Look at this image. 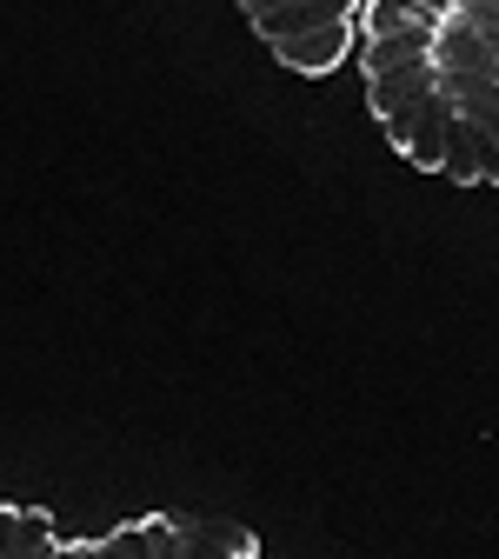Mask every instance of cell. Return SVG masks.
Segmentation results:
<instances>
[{"label":"cell","mask_w":499,"mask_h":559,"mask_svg":"<svg viewBox=\"0 0 499 559\" xmlns=\"http://www.w3.org/2000/svg\"><path fill=\"white\" fill-rule=\"evenodd\" d=\"M426 94H440V60H433V53H419V60H400V67H380V74H367V100H373V114H380V133H387V140L413 120V107H419Z\"/></svg>","instance_id":"6da1fadb"},{"label":"cell","mask_w":499,"mask_h":559,"mask_svg":"<svg viewBox=\"0 0 499 559\" xmlns=\"http://www.w3.org/2000/svg\"><path fill=\"white\" fill-rule=\"evenodd\" d=\"M453 120H460V107H453L447 94H426V100L413 107V120L393 133V147H400L413 167H426V174H447V140H453Z\"/></svg>","instance_id":"7a4b0ae2"},{"label":"cell","mask_w":499,"mask_h":559,"mask_svg":"<svg viewBox=\"0 0 499 559\" xmlns=\"http://www.w3.org/2000/svg\"><path fill=\"white\" fill-rule=\"evenodd\" d=\"M353 27L360 21H326V27H307L294 40H273V53H280V67H294V74H333L353 47Z\"/></svg>","instance_id":"3957f363"},{"label":"cell","mask_w":499,"mask_h":559,"mask_svg":"<svg viewBox=\"0 0 499 559\" xmlns=\"http://www.w3.org/2000/svg\"><path fill=\"white\" fill-rule=\"evenodd\" d=\"M433 60H440V74H460V81H499V53H492L486 34H479L473 21H460V14H447Z\"/></svg>","instance_id":"277c9868"},{"label":"cell","mask_w":499,"mask_h":559,"mask_svg":"<svg viewBox=\"0 0 499 559\" xmlns=\"http://www.w3.org/2000/svg\"><path fill=\"white\" fill-rule=\"evenodd\" d=\"M360 14H367V0H287V8L253 14V27H260V40L273 47V40H294V34H307V27H326V21H360Z\"/></svg>","instance_id":"5b68a950"},{"label":"cell","mask_w":499,"mask_h":559,"mask_svg":"<svg viewBox=\"0 0 499 559\" xmlns=\"http://www.w3.org/2000/svg\"><path fill=\"white\" fill-rule=\"evenodd\" d=\"M447 174L460 187H499V140L466 114L453 120V140H447Z\"/></svg>","instance_id":"8992f818"},{"label":"cell","mask_w":499,"mask_h":559,"mask_svg":"<svg viewBox=\"0 0 499 559\" xmlns=\"http://www.w3.org/2000/svg\"><path fill=\"white\" fill-rule=\"evenodd\" d=\"M47 552H60L54 520L34 507H8V559H47Z\"/></svg>","instance_id":"52a82bcc"},{"label":"cell","mask_w":499,"mask_h":559,"mask_svg":"<svg viewBox=\"0 0 499 559\" xmlns=\"http://www.w3.org/2000/svg\"><path fill=\"white\" fill-rule=\"evenodd\" d=\"M360 27L367 34H406V27H447V14L426 8V0H367Z\"/></svg>","instance_id":"ba28073f"},{"label":"cell","mask_w":499,"mask_h":559,"mask_svg":"<svg viewBox=\"0 0 499 559\" xmlns=\"http://www.w3.org/2000/svg\"><path fill=\"white\" fill-rule=\"evenodd\" d=\"M440 47V27H406V34H367V74L380 67H400V60H419Z\"/></svg>","instance_id":"9c48e42d"},{"label":"cell","mask_w":499,"mask_h":559,"mask_svg":"<svg viewBox=\"0 0 499 559\" xmlns=\"http://www.w3.org/2000/svg\"><path fill=\"white\" fill-rule=\"evenodd\" d=\"M180 526H187V559L193 552H234V559L253 552V533L247 526H227V520H180Z\"/></svg>","instance_id":"30bf717a"},{"label":"cell","mask_w":499,"mask_h":559,"mask_svg":"<svg viewBox=\"0 0 499 559\" xmlns=\"http://www.w3.org/2000/svg\"><path fill=\"white\" fill-rule=\"evenodd\" d=\"M453 14H460V21H473V27L486 34V47L499 53V0H460Z\"/></svg>","instance_id":"8fae6325"},{"label":"cell","mask_w":499,"mask_h":559,"mask_svg":"<svg viewBox=\"0 0 499 559\" xmlns=\"http://www.w3.org/2000/svg\"><path fill=\"white\" fill-rule=\"evenodd\" d=\"M240 8H247V21H253V14H266V8H287V0H240Z\"/></svg>","instance_id":"7c38bea8"},{"label":"cell","mask_w":499,"mask_h":559,"mask_svg":"<svg viewBox=\"0 0 499 559\" xmlns=\"http://www.w3.org/2000/svg\"><path fill=\"white\" fill-rule=\"evenodd\" d=\"M426 8H440V14H453V8H460V0H426Z\"/></svg>","instance_id":"4fadbf2b"}]
</instances>
